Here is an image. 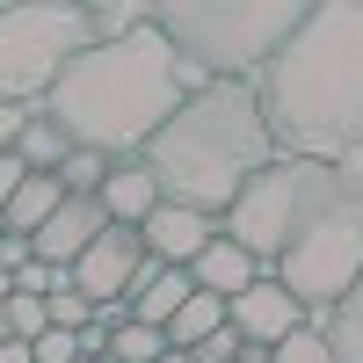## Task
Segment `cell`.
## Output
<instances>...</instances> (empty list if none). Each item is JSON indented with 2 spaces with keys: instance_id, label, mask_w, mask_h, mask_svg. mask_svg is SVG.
Masks as SVG:
<instances>
[{
  "instance_id": "18",
  "label": "cell",
  "mask_w": 363,
  "mask_h": 363,
  "mask_svg": "<svg viewBox=\"0 0 363 363\" xmlns=\"http://www.w3.org/2000/svg\"><path fill=\"white\" fill-rule=\"evenodd\" d=\"M160 349H167V335L160 327H138V320H124L109 335V363H160Z\"/></svg>"
},
{
  "instance_id": "9",
  "label": "cell",
  "mask_w": 363,
  "mask_h": 363,
  "mask_svg": "<svg viewBox=\"0 0 363 363\" xmlns=\"http://www.w3.org/2000/svg\"><path fill=\"white\" fill-rule=\"evenodd\" d=\"M218 233V218H203V211H182V203H153L145 211V225H138V240H145V255H153L160 269H189L196 255H203V240Z\"/></svg>"
},
{
  "instance_id": "27",
  "label": "cell",
  "mask_w": 363,
  "mask_h": 363,
  "mask_svg": "<svg viewBox=\"0 0 363 363\" xmlns=\"http://www.w3.org/2000/svg\"><path fill=\"white\" fill-rule=\"evenodd\" d=\"M22 174H29V167H22L15 153H0V211H8V196L22 189Z\"/></svg>"
},
{
  "instance_id": "7",
  "label": "cell",
  "mask_w": 363,
  "mask_h": 363,
  "mask_svg": "<svg viewBox=\"0 0 363 363\" xmlns=\"http://www.w3.org/2000/svg\"><path fill=\"white\" fill-rule=\"evenodd\" d=\"M145 262H153V255H145L138 225H102V233L73 255L66 284L87 298V306H116V298H131V284H138V269H145Z\"/></svg>"
},
{
  "instance_id": "29",
  "label": "cell",
  "mask_w": 363,
  "mask_h": 363,
  "mask_svg": "<svg viewBox=\"0 0 363 363\" xmlns=\"http://www.w3.org/2000/svg\"><path fill=\"white\" fill-rule=\"evenodd\" d=\"M0 342H8V298H0Z\"/></svg>"
},
{
  "instance_id": "3",
  "label": "cell",
  "mask_w": 363,
  "mask_h": 363,
  "mask_svg": "<svg viewBox=\"0 0 363 363\" xmlns=\"http://www.w3.org/2000/svg\"><path fill=\"white\" fill-rule=\"evenodd\" d=\"M182 102H189V95H182L174 44L160 37L153 22H138L131 37H116V44H87L73 66L51 80V95L37 109L66 131V145H80V153L138 160L145 138H153Z\"/></svg>"
},
{
  "instance_id": "19",
  "label": "cell",
  "mask_w": 363,
  "mask_h": 363,
  "mask_svg": "<svg viewBox=\"0 0 363 363\" xmlns=\"http://www.w3.org/2000/svg\"><path fill=\"white\" fill-rule=\"evenodd\" d=\"M102 174H109V160H102V153H80V145H73V153L58 160V189H66V196H95V189H102Z\"/></svg>"
},
{
  "instance_id": "11",
  "label": "cell",
  "mask_w": 363,
  "mask_h": 363,
  "mask_svg": "<svg viewBox=\"0 0 363 363\" xmlns=\"http://www.w3.org/2000/svg\"><path fill=\"white\" fill-rule=\"evenodd\" d=\"M95 203H102V218H109V225H145V211L160 203V182L145 174V160H109Z\"/></svg>"
},
{
  "instance_id": "15",
  "label": "cell",
  "mask_w": 363,
  "mask_h": 363,
  "mask_svg": "<svg viewBox=\"0 0 363 363\" xmlns=\"http://www.w3.org/2000/svg\"><path fill=\"white\" fill-rule=\"evenodd\" d=\"M66 203V189H58V174H22V189L8 196V211H0V233H15V240H29L51 211Z\"/></svg>"
},
{
  "instance_id": "1",
  "label": "cell",
  "mask_w": 363,
  "mask_h": 363,
  "mask_svg": "<svg viewBox=\"0 0 363 363\" xmlns=\"http://www.w3.org/2000/svg\"><path fill=\"white\" fill-rule=\"evenodd\" d=\"M218 233L247 247L262 277H277L306 313L335 306L363 277V153L342 160H269L225 203Z\"/></svg>"
},
{
  "instance_id": "13",
  "label": "cell",
  "mask_w": 363,
  "mask_h": 363,
  "mask_svg": "<svg viewBox=\"0 0 363 363\" xmlns=\"http://www.w3.org/2000/svg\"><path fill=\"white\" fill-rule=\"evenodd\" d=\"M255 277H262L255 255H247V247H233L225 233H211V240H203V255L189 262V284H196V291H211V298H240Z\"/></svg>"
},
{
  "instance_id": "2",
  "label": "cell",
  "mask_w": 363,
  "mask_h": 363,
  "mask_svg": "<svg viewBox=\"0 0 363 363\" xmlns=\"http://www.w3.org/2000/svg\"><path fill=\"white\" fill-rule=\"evenodd\" d=\"M255 102L284 160L363 153V0H313L291 44L262 66Z\"/></svg>"
},
{
  "instance_id": "28",
  "label": "cell",
  "mask_w": 363,
  "mask_h": 363,
  "mask_svg": "<svg viewBox=\"0 0 363 363\" xmlns=\"http://www.w3.org/2000/svg\"><path fill=\"white\" fill-rule=\"evenodd\" d=\"M29 124V109H8V102H0V153H15V131Z\"/></svg>"
},
{
  "instance_id": "21",
  "label": "cell",
  "mask_w": 363,
  "mask_h": 363,
  "mask_svg": "<svg viewBox=\"0 0 363 363\" xmlns=\"http://www.w3.org/2000/svg\"><path fill=\"white\" fill-rule=\"evenodd\" d=\"M269 363H335L327 356V342H320V327H291V335L269 349Z\"/></svg>"
},
{
  "instance_id": "5",
  "label": "cell",
  "mask_w": 363,
  "mask_h": 363,
  "mask_svg": "<svg viewBox=\"0 0 363 363\" xmlns=\"http://www.w3.org/2000/svg\"><path fill=\"white\" fill-rule=\"evenodd\" d=\"M313 0H167V8H145V22L160 37L203 66L211 80H262V66L291 44V29L306 22Z\"/></svg>"
},
{
  "instance_id": "23",
  "label": "cell",
  "mask_w": 363,
  "mask_h": 363,
  "mask_svg": "<svg viewBox=\"0 0 363 363\" xmlns=\"http://www.w3.org/2000/svg\"><path fill=\"white\" fill-rule=\"evenodd\" d=\"M44 335V298H8V342H37Z\"/></svg>"
},
{
  "instance_id": "6",
  "label": "cell",
  "mask_w": 363,
  "mask_h": 363,
  "mask_svg": "<svg viewBox=\"0 0 363 363\" xmlns=\"http://www.w3.org/2000/svg\"><path fill=\"white\" fill-rule=\"evenodd\" d=\"M95 44V22L73 0H8L0 8V102L37 109L51 80Z\"/></svg>"
},
{
  "instance_id": "22",
  "label": "cell",
  "mask_w": 363,
  "mask_h": 363,
  "mask_svg": "<svg viewBox=\"0 0 363 363\" xmlns=\"http://www.w3.org/2000/svg\"><path fill=\"white\" fill-rule=\"evenodd\" d=\"M51 291H66V269H51V262H22L15 269V298H51Z\"/></svg>"
},
{
  "instance_id": "16",
  "label": "cell",
  "mask_w": 363,
  "mask_h": 363,
  "mask_svg": "<svg viewBox=\"0 0 363 363\" xmlns=\"http://www.w3.org/2000/svg\"><path fill=\"white\" fill-rule=\"evenodd\" d=\"M66 153H73V145H66V131H58L44 109H29V124L15 131V160H22L29 174H58V160H66Z\"/></svg>"
},
{
  "instance_id": "14",
  "label": "cell",
  "mask_w": 363,
  "mask_h": 363,
  "mask_svg": "<svg viewBox=\"0 0 363 363\" xmlns=\"http://www.w3.org/2000/svg\"><path fill=\"white\" fill-rule=\"evenodd\" d=\"M306 327H320V342H327V356H335V363H363V277L335 298V306L306 313Z\"/></svg>"
},
{
  "instance_id": "25",
  "label": "cell",
  "mask_w": 363,
  "mask_h": 363,
  "mask_svg": "<svg viewBox=\"0 0 363 363\" xmlns=\"http://www.w3.org/2000/svg\"><path fill=\"white\" fill-rule=\"evenodd\" d=\"M182 356H189V363H240V335L218 327V335H203L196 349H182Z\"/></svg>"
},
{
  "instance_id": "4",
  "label": "cell",
  "mask_w": 363,
  "mask_h": 363,
  "mask_svg": "<svg viewBox=\"0 0 363 363\" xmlns=\"http://www.w3.org/2000/svg\"><path fill=\"white\" fill-rule=\"evenodd\" d=\"M138 160L160 182V203L225 218V203L277 160V138H269L262 102H255L247 80H211L203 95H189L153 138H145Z\"/></svg>"
},
{
  "instance_id": "24",
  "label": "cell",
  "mask_w": 363,
  "mask_h": 363,
  "mask_svg": "<svg viewBox=\"0 0 363 363\" xmlns=\"http://www.w3.org/2000/svg\"><path fill=\"white\" fill-rule=\"evenodd\" d=\"M29 363H80V342L66 335V327H44V335L29 342Z\"/></svg>"
},
{
  "instance_id": "30",
  "label": "cell",
  "mask_w": 363,
  "mask_h": 363,
  "mask_svg": "<svg viewBox=\"0 0 363 363\" xmlns=\"http://www.w3.org/2000/svg\"><path fill=\"white\" fill-rule=\"evenodd\" d=\"M80 363H109V356H80Z\"/></svg>"
},
{
  "instance_id": "20",
  "label": "cell",
  "mask_w": 363,
  "mask_h": 363,
  "mask_svg": "<svg viewBox=\"0 0 363 363\" xmlns=\"http://www.w3.org/2000/svg\"><path fill=\"white\" fill-rule=\"evenodd\" d=\"M87 320H95V306H87V298H80L73 284L44 298V327H66V335H80V327H87Z\"/></svg>"
},
{
  "instance_id": "12",
  "label": "cell",
  "mask_w": 363,
  "mask_h": 363,
  "mask_svg": "<svg viewBox=\"0 0 363 363\" xmlns=\"http://www.w3.org/2000/svg\"><path fill=\"white\" fill-rule=\"evenodd\" d=\"M189 291H196V284H189V269H160V262H145L124 306H131V320H138V327H160V335H167V320L189 306Z\"/></svg>"
},
{
  "instance_id": "10",
  "label": "cell",
  "mask_w": 363,
  "mask_h": 363,
  "mask_svg": "<svg viewBox=\"0 0 363 363\" xmlns=\"http://www.w3.org/2000/svg\"><path fill=\"white\" fill-rule=\"evenodd\" d=\"M102 225H109V218H102V203H95V196H66L37 233H29V255L51 262V269H73V255H80Z\"/></svg>"
},
{
  "instance_id": "17",
  "label": "cell",
  "mask_w": 363,
  "mask_h": 363,
  "mask_svg": "<svg viewBox=\"0 0 363 363\" xmlns=\"http://www.w3.org/2000/svg\"><path fill=\"white\" fill-rule=\"evenodd\" d=\"M225 327V298H211V291H189V306H182L167 320V349H196L203 335H218Z\"/></svg>"
},
{
  "instance_id": "26",
  "label": "cell",
  "mask_w": 363,
  "mask_h": 363,
  "mask_svg": "<svg viewBox=\"0 0 363 363\" xmlns=\"http://www.w3.org/2000/svg\"><path fill=\"white\" fill-rule=\"evenodd\" d=\"M22 262H37V255H29V240H15V233H0V277H15Z\"/></svg>"
},
{
  "instance_id": "8",
  "label": "cell",
  "mask_w": 363,
  "mask_h": 363,
  "mask_svg": "<svg viewBox=\"0 0 363 363\" xmlns=\"http://www.w3.org/2000/svg\"><path fill=\"white\" fill-rule=\"evenodd\" d=\"M225 327H233L247 349H277L291 327H306V306H298L277 277H255L240 298H225Z\"/></svg>"
}]
</instances>
